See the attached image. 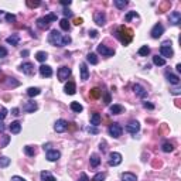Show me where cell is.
<instances>
[{"instance_id":"7c38bea8","label":"cell","mask_w":181,"mask_h":181,"mask_svg":"<svg viewBox=\"0 0 181 181\" xmlns=\"http://www.w3.org/2000/svg\"><path fill=\"white\" fill-rule=\"evenodd\" d=\"M94 21L98 26H105V23H106V14L103 11H96L94 14Z\"/></svg>"},{"instance_id":"5bb4252c","label":"cell","mask_w":181,"mask_h":181,"mask_svg":"<svg viewBox=\"0 0 181 181\" xmlns=\"http://www.w3.org/2000/svg\"><path fill=\"white\" fill-rule=\"evenodd\" d=\"M20 71L26 75H33L34 74V65L31 62H24L20 65Z\"/></svg>"},{"instance_id":"f35d334b","label":"cell","mask_w":181,"mask_h":181,"mask_svg":"<svg viewBox=\"0 0 181 181\" xmlns=\"http://www.w3.org/2000/svg\"><path fill=\"white\" fill-rule=\"evenodd\" d=\"M24 151H26V154L30 156V157H33V156L36 154V149H34L33 146H26V147H24Z\"/></svg>"},{"instance_id":"cb8c5ba5","label":"cell","mask_w":181,"mask_h":181,"mask_svg":"<svg viewBox=\"0 0 181 181\" xmlns=\"http://www.w3.org/2000/svg\"><path fill=\"white\" fill-rule=\"evenodd\" d=\"M6 41H7V44H10V45H17V44L20 43V37H19L17 34H13L10 37H7Z\"/></svg>"},{"instance_id":"e0dca14e","label":"cell","mask_w":181,"mask_h":181,"mask_svg":"<svg viewBox=\"0 0 181 181\" xmlns=\"http://www.w3.org/2000/svg\"><path fill=\"white\" fill-rule=\"evenodd\" d=\"M133 90H134V94L137 95V96H140V98H146V96H147V90L144 89L141 85H139V84L133 85Z\"/></svg>"},{"instance_id":"f5cc1de1","label":"cell","mask_w":181,"mask_h":181,"mask_svg":"<svg viewBox=\"0 0 181 181\" xmlns=\"http://www.w3.org/2000/svg\"><path fill=\"white\" fill-rule=\"evenodd\" d=\"M143 106L146 107V109H154V106H153L151 103H149V102H144V103H143Z\"/></svg>"},{"instance_id":"5b68a950","label":"cell","mask_w":181,"mask_h":181,"mask_svg":"<svg viewBox=\"0 0 181 181\" xmlns=\"http://www.w3.org/2000/svg\"><path fill=\"white\" fill-rule=\"evenodd\" d=\"M122 133H123V129H122V126L119 123H112L109 126V134H111L112 137H115V139L120 137Z\"/></svg>"},{"instance_id":"11a10c76","label":"cell","mask_w":181,"mask_h":181,"mask_svg":"<svg viewBox=\"0 0 181 181\" xmlns=\"http://www.w3.org/2000/svg\"><path fill=\"white\" fill-rule=\"evenodd\" d=\"M109 102H111V95H109V94H105V103L109 105Z\"/></svg>"},{"instance_id":"f6af8a7d","label":"cell","mask_w":181,"mask_h":181,"mask_svg":"<svg viewBox=\"0 0 181 181\" xmlns=\"http://www.w3.org/2000/svg\"><path fill=\"white\" fill-rule=\"evenodd\" d=\"M40 4H41L40 2H30V0L27 2V6H28V7H38Z\"/></svg>"},{"instance_id":"3957f363","label":"cell","mask_w":181,"mask_h":181,"mask_svg":"<svg viewBox=\"0 0 181 181\" xmlns=\"http://www.w3.org/2000/svg\"><path fill=\"white\" fill-rule=\"evenodd\" d=\"M51 21H57V16L55 14H48V16L45 17H40V19H37V26L40 27L41 30H47L48 27H50V23Z\"/></svg>"},{"instance_id":"be15d7a7","label":"cell","mask_w":181,"mask_h":181,"mask_svg":"<svg viewBox=\"0 0 181 181\" xmlns=\"http://www.w3.org/2000/svg\"><path fill=\"white\" fill-rule=\"evenodd\" d=\"M4 130V123L3 122H0V132H3Z\"/></svg>"},{"instance_id":"277c9868","label":"cell","mask_w":181,"mask_h":181,"mask_svg":"<svg viewBox=\"0 0 181 181\" xmlns=\"http://www.w3.org/2000/svg\"><path fill=\"white\" fill-rule=\"evenodd\" d=\"M160 54H161V57H164V58H171L173 57V48H171V43L170 41H164V43L161 44V47H160Z\"/></svg>"},{"instance_id":"7402d4cb","label":"cell","mask_w":181,"mask_h":181,"mask_svg":"<svg viewBox=\"0 0 181 181\" xmlns=\"http://www.w3.org/2000/svg\"><path fill=\"white\" fill-rule=\"evenodd\" d=\"M101 120H102V117H101V115L98 113V112H94V113L90 115V124H92V126H98V124H101Z\"/></svg>"},{"instance_id":"94428289","label":"cell","mask_w":181,"mask_h":181,"mask_svg":"<svg viewBox=\"0 0 181 181\" xmlns=\"http://www.w3.org/2000/svg\"><path fill=\"white\" fill-rule=\"evenodd\" d=\"M75 24H77V26L82 24V19H77V20H75Z\"/></svg>"},{"instance_id":"44dd1931","label":"cell","mask_w":181,"mask_h":181,"mask_svg":"<svg viewBox=\"0 0 181 181\" xmlns=\"http://www.w3.org/2000/svg\"><path fill=\"white\" fill-rule=\"evenodd\" d=\"M9 129H10V132L13 134H19L21 132V123L20 122H11L10 123V126H9Z\"/></svg>"},{"instance_id":"9a60e30c","label":"cell","mask_w":181,"mask_h":181,"mask_svg":"<svg viewBox=\"0 0 181 181\" xmlns=\"http://www.w3.org/2000/svg\"><path fill=\"white\" fill-rule=\"evenodd\" d=\"M40 75L43 78L53 77V68H51L50 65H41V67H40Z\"/></svg>"},{"instance_id":"1f68e13d","label":"cell","mask_w":181,"mask_h":181,"mask_svg":"<svg viewBox=\"0 0 181 181\" xmlns=\"http://www.w3.org/2000/svg\"><path fill=\"white\" fill-rule=\"evenodd\" d=\"M153 62H154V65H158V67L166 65V60L163 57H158V55H154V57H153Z\"/></svg>"},{"instance_id":"ee69618b","label":"cell","mask_w":181,"mask_h":181,"mask_svg":"<svg viewBox=\"0 0 181 181\" xmlns=\"http://www.w3.org/2000/svg\"><path fill=\"white\" fill-rule=\"evenodd\" d=\"M6 116H7V109L6 107H2V109H0V122L3 120Z\"/></svg>"},{"instance_id":"7a4b0ae2","label":"cell","mask_w":181,"mask_h":181,"mask_svg":"<svg viewBox=\"0 0 181 181\" xmlns=\"http://www.w3.org/2000/svg\"><path fill=\"white\" fill-rule=\"evenodd\" d=\"M117 38L122 41L123 45H128L132 41V31L129 28H126L124 26L119 27V30H117Z\"/></svg>"},{"instance_id":"ffe728a7","label":"cell","mask_w":181,"mask_h":181,"mask_svg":"<svg viewBox=\"0 0 181 181\" xmlns=\"http://www.w3.org/2000/svg\"><path fill=\"white\" fill-rule=\"evenodd\" d=\"M64 90H65V94H68V95H74L75 92H77V86H75V82H72V81L67 82V84H65Z\"/></svg>"},{"instance_id":"7dc6e473","label":"cell","mask_w":181,"mask_h":181,"mask_svg":"<svg viewBox=\"0 0 181 181\" xmlns=\"http://www.w3.org/2000/svg\"><path fill=\"white\" fill-rule=\"evenodd\" d=\"M6 20L7 21H16V16H14V14H6Z\"/></svg>"},{"instance_id":"30bf717a","label":"cell","mask_w":181,"mask_h":181,"mask_svg":"<svg viewBox=\"0 0 181 181\" xmlns=\"http://www.w3.org/2000/svg\"><path fill=\"white\" fill-rule=\"evenodd\" d=\"M168 21H170L171 26H178V24L181 23V13L180 11H173V13H170Z\"/></svg>"},{"instance_id":"b9f144b4","label":"cell","mask_w":181,"mask_h":181,"mask_svg":"<svg viewBox=\"0 0 181 181\" xmlns=\"http://www.w3.org/2000/svg\"><path fill=\"white\" fill-rule=\"evenodd\" d=\"M133 17H137V13H136V11H130V13H128V14H126V19H124V20L129 23V21H130Z\"/></svg>"},{"instance_id":"9c48e42d","label":"cell","mask_w":181,"mask_h":181,"mask_svg":"<svg viewBox=\"0 0 181 181\" xmlns=\"http://www.w3.org/2000/svg\"><path fill=\"white\" fill-rule=\"evenodd\" d=\"M163 33H164V27H163V24H160V23L156 24V26L151 28V31H150V34H151V37H153V38L161 37V36H163Z\"/></svg>"},{"instance_id":"74e56055","label":"cell","mask_w":181,"mask_h":181,"mask_svg":"<svg viewBox=\"0 0 181 181\" xmlns=\"http://www.w3.org/2000/svg\"><path fill=\"white\" fill-rule=\"evenodd\" d=\"M115 6L122 10V9H124V7L128 6V2L126 0H115Z\"/></svg>"},{"instance_id":"7bdbcfd3","label":"cell","mask_w":181,"mask_h":181,"mask_svg":"<svg viewBox=\"0 0 181 181\" xmlns=\"http://www.w3.org/2000/svg\"><path fill=\"white\" fill-rule=\"evenodd\" d=\"M105 178V174H102V173H98L96 175H95L94 178H92V181H103Z\"/></svg>"},{"instance_id":"e575fe53","label":"cell","mask_w":181,"mask_h":181,"mask_svg":"<svg viewBox=\"0 0 181 181\" xmlns=\"http://www.w3.org/2000/svg\"><path fill=\"white\" fill-rule=\"evenodd\" d=\"M60 27L64 31H68V30H69V27H71L69 26V21H68L67 19H62V20H60Z\"/></svg>"},{"instance_id":"836d02e7","label":"cell","mask_w":181,"mask_h":181,"mask_svg":"<svg viewBox=\"0 0 181 181\" xmlns=\"http://www.w3.org/2000/svg\"><path fill=\"white\" fill-rule=\"evenodd\" d=\"M36 58H37V61H40V62H44V61L48 58L47 53H44V51H38L37 54H36Z\"/></svg>"},{"instance_id":"f546056e","label":"cell","mask_w":181,"mask_h":181,"mask_svg":"<svg viewBox=\"0 0 181 181\" xmlns=\"http://www.w3.org/2000/svg\"><path fill=\"white\" fill-rule=\"evenodd\" d=\"M122 112H123V106H120V105H112L111 106V113L120 115Z\"/></svg>"},{"instance_id":"2e32d148","label":"cell","mask_w":181,"mask_h":181,"mask_svg":"<svg viewBox=\"0 0 181 181\" xmlns=\"http://www.w3.org/2000/svg\"><path fill=\"white\" fill-rule=\"evenodd\" d=\"M37 107H38V106H37V103H36V102L30 101V102H26V103H24L23 111L27 112V113H33V112L37 111Z\"/></svg>"},{"instance_id":"d590c367","label":"cell","mask_w":181,"mask_h":181,"mask_svg":"<svg viewBox=\"0 0 181 181\" xmlns=\"http://www.w3.org/2000/svg\"><path fill=\"white\" fill-rule=\"evenodd\" d=\"M149 54H150V48H149L147 45L140 47V50H139V55H141V57H147Z\"/></svg>"},{"instance_id":"816d5d0a","label":"cell","mask_w":181,"mask_h":181,"mask_svg":"<svg viewBox=\"0 0 181 181\" xmlns=\"http://www.w3.org/2000/svg\"><path fill=\"white\" fill-rule=\"evenodd\" d=\"M89 36H90L92 38H96V37H98V31H96V30H90V31H89Z\"/></svg>"},{"instance_id":"60d3db41","label":"cell","mask_w":181,"mask_h":181,"mask_svg":"<svg viewBox=\"0 0 181 181\" xmlns=\"http://www.w3.org/2000/svg\"><path fill=\"white\" fill-rule=\"evenodd\" d=\"M102 95V92L99 89H98V88H95V89H92V92H90V96L92 98H95V99H96V98H99Z\"/></svg>"},{"instance_id":"4316f807","label":"cell","mask_w":181,"mask_h":181,"mask_svg":"<svg viewBox=\"0 0 181 181\" xmlns=\"http://www.w3.org/2000/svg\"><path fill=\"white\" fill-rule=\"evenodd\" d=\"M161 150L164 151V153H171V151L174 150V146L171 143H168V141H164V143L161 144Z\"/></svg>"},{"instance_id":"d6a6232c","label":"cell","mask_w":181,"mask_h":181,"mask_svg":"<svg viewBox=\"0 0 181 181\" xmlns=\"http://www.w3.org/2000/svg\"><path fill=\"white\" fill-rule=\"evenodd\" d=\"M41 178H43V181H55V177L51 175L48 171H43L41 173Z\"/></svg>"},{"instance_id":"e7e4bbea","label":"cell","mask_w":181,"mask_h":181,"mask_svg":"<svg viewBox=\"0 0 181 181\" xmlns=\"http://www.w3.org/2000/svg\"><path fill=\"white\" fill-rule=\"evenodd\" d=\"M175 68H177V72H181V65H180V64H178Z\"/></svg>"},{"instance_id":"f1b7e54d","label":"cell","mask_w":181,"mask_h":181,"mask_svg":"<svg viewBox=\"0 0 181 181\" xmlns=\"http://www.w3.org/2000/svg\"><path fill=\"white\" fill-rule=\"evenodd\" d=\"M122 181H136V175L133 173H123L122 174Z\"/></svg>"},{"instance_id":"91938a15","label":"cell","mask_w":181,"mask_h":181,"mask_svg":"<svg viewBox=\"0 0 181 181\" xmlns=\"http://www.w3.org/2000/svg\"><path fill=\"white\" fill-rule=\"evenodd\" d=\"M171 94L173 95H180V89H173L171 90Z\"/></svg>"},{"instance_id":"8992f818","label":"cell","mask_w":181,"mask_h":181,"mask_svg":"<svg viewBox=\"0 0 181 181\" xmlns=\"http://www.w3.org/2000/svg\"><path fill=\"white\" fill-rule=\"evenodd\" d=\"M120 163H122V154L120 153H116V151L111 153V156H109V166L116 167V166H119Z\"/></svg>"},{"instance_id":"52a82bcc","label":"cell","mask_w":181,"mask_h":181,"mask_svg":"<svg viewBox=\"0 0 181 181\" xmlns=\"http://www.w3.org/2000/svg\"><path fill=\"white\" fill-rule=\"evenodd\" d=\"M140 130V123L137 120H130L126 124V132H129L130 134H136Z\"/></svg>"},{"instance_id":"ac0fdd59","label":"cell","mask_w":181,"mask_h":181,"mask_svg":"<svg viewBox=\"0 0 181 181\" xmlns=\"http://www.w3.org/2000/svg\"><path fill=\"white\" fill-rule=\"evenodd\" d=\"M79 69H81V79H82V81H88V78H89V69H88L86 64H85V62H82V64L79 65Z\"/></svg>"},{"instance_id":"d4e9b609","label":"cell","mask_w":181,"mask_h":181,"mask_svg":"<svg viewBox=\"0 0 181 181\" xmlns=\"http://www.w3.org/2000/svg\"><path fill=\"white\" fill-rule=\"evenodd\" d=\"M101 164V157L98 154H92L90 156V167H98V166Z\"/></svg>"},{"instance_id":"681fc988","label":"cell","mask_w":181,"mask_h":181,"mask_svg":"<svg viewBox=\"0 0 181 181\" xmlns=\"http://www.w3.org/2000/svg\"><path fill=\"white\" fill-rule=\"evenodd\" d=\"M62 14H64L65 17H71L72 16V11L68 10V9H64V10H62Z\"/></svg>"},{"instance_id":"83f0119b","label":"cell","mask_w":181,"mask_h":181,"mask_svg":"<svg viewBox=\"0 0 181 181\" xmlns=\"http://www.w3.org/2000/svg\"><path fill=\"white\" fill-rule=\"evenodd\" d=\"M86 61L89 62V64H92V65H96V64H98V57H96V54L89 53V54L86 55Z\"/></svg>"},{"instance_id":"ba28073f","label":"cell","mask_w":181,"mask_h":181,"mask_svg":"<svg viewBox=\"0 0 181 181\" xmlns=\"http://www.w3.org/2000/svg\"><path fill=\"white\" fill-rule=\"evenodd\" d=\"M57 75H58V79H60L61 82H64V81H67L68 77L71 75V69L68 67H61L60 69H58Z\"/></svg>"},{"instance_id":"8d00e7d4","label":"cell","mask_w":181,"mask_h":181,"mask_svg":"<svg viewBox=\"0 0 181 181\" xmlns=\"http://www.w3.org/2000/svg\"><path fill=\"white\" fill-rule=\"evenodd\" d=\"M9 164H10V158H9V157H6V156H3V157H0V167H2V168H4V167H7Z\"/></svg>"},{"instance_id":"680465c9","label":"cell","mask_w":181,"mask_h":181,"mask_svg":"<svg viewBox=\"0 0 181 181\" xmlns=\"http://www.w3.org/2000/svg\"><path fill=\"white\" fill-rule=\"evenodd\" d=\"M11 113H13L14 116H19V115H20V111H19V109H17V107H14L13 111H11Z\"/></svg>"},{"instance_id":"6125c7cd","label":"cell","mask_w":181,"mask_h":181,"mask_svg":"<svg viewBox=\"0 0 181 181\" xmlns=\"http://www.w3.org/2000/svg\"><path fill=\"white\" fill-rule=\"evenodd\" d=\"M23 55H24V57H27V55H28V51H27V50L21 51V57H23Z\"/></svg>"},{"instance_id":"f907efd6","label":"cell","mask_w":181,"mask_h":181,"mask_svg":"<svg viewBox=\"0 0 181 181\" xmlns=\"http://www.w3.org/2000/svg\"><path fill=\"white\" fill-rule=\"evenodd\" d=\"M78 181H89V178H88V175L85 174V173H82V174H81V178Z\"/></svg>"},{"instance_id":"9f6ffc18","label":"cell","mask_w":181,"mask_h":181,"mask_svg":"<svg viewBox=\"0 0 181 181\" xmlns=\"http://www.w3.org/2000/svg\"><path fill=\"white\" fill-rule=\"evenodd\" d=\"M86 130L89 132V133H94V134H95V133H98V129H96V128H88Z\"/></svg>"},{"instance_id":"03108f58","label":"cell","mask_w":181,"mask_h":181,"mask_svg":"<svg viewBox=\"0 0 181 181\" xmlns=\"http://www.w3.org/2000/svg\"><path fill=\"white\" fill-rule=\"evenodd\" d=\"M0 14H3V10H0Z\"/></svg>"},{"instance_id":"484cf974","label":"cell","mask_w":181,"mask_h":181,"mask_svg":"<svg viewBox=\"0 0 181 181\" xmlns=\"http://www.w3.org/2000/svg\"><path fill=\"white\" fill-rule=\"evenodd\" d=\"M41 94V90H40V88H28L27 89V95L30 98H34V96H38V95Z\"/></svg>"},{"instance_id":"ab89813d","label":"cell","mask_w":181,"mask_h":181,"mask_svg":"<svg viewBox=\"0 0 181 181\" xmlns=\"http://www.w3.org/2000/svg\"><path fill=\"white\" fill-rule=\"evenodd\" d=\"M7 85H9V86H19V84H20V82H19V81H16L14 79V78H7Z\"/></svg>"},{"instance_id":"4fadbf2b","label":"cell","mask_w":181,"mask_h":181,"mask_svg":"<svg viewBox=\"0 0 181 181\" xmlns=\"http://www.w3.org/2000/svg\"><path fill=\"white\" fill-rule=\"evenodd\" d=\"M98 53L102 54L103 57H112L115 54V51L112 50V48H107L106 45H103V44H99L98 45Z\"/></svg>"},{"instance_id":"bcb514c9","label":"cell","mask_w":181,"mask_h":181,"mask_svg":"<svg viewBox=\"0 0 181 181\" xmlns=\"http://www.w3.org/2000/svg\"><path fill=\"white\" fill-rule=\"evenodd\" d=\"M7 57V50L4 47H0V58Z\"/></svg>"},{"instance_id":"db71d44e","label":"cell","mask_w":181,"mask_h":181,"mask_svg":"<svg viewBox=\"0 0 181 181\" xmlns=\"http://www.w3.org/2000/svg\"><path fill=\"white\" fill-rule=\"evenodd\" d=\"M11 181H26L23 177H19V175H14V177H11Z\"/></svg>"},{"instance_id":"d6986e66","label":"cell","mask_w":181,"mask_h":181,"mask_svg":"<svg viewBox=\"0 0 181 181\" xmlns=\"http://www.w3.org/2000/svg\"><path fill=\"white\" fill-rule=\"evenodd\" d=\"M61 157V153L58 150H48L47 151V160L48 161H57Z\"/></svg>"},{"instance_id":"6f0895ef","label":"cell","mask_w":181,"mask_h":181,"mask_svg":"<svg viewBox=\"0 0 181 181\" xmlns=\"http://www.w3.org/2000/svg\"><path fill=\"white\" fill-rule=\"evenodd\" d=\"M61 4H62V6H69L71 0H61Z\"/></svg>"},{"instance_id":"6da1fadb","label":"cell","mask_w":181,"mask_h":181,"mask_svg":"<svg viewBox=\"0 0 181 181\" xmlns=\"http://www.w3.org/2000/svg\"><path fill=\"white\" fill-rule=\"evenodd\" d=\"M48 43L51 45H55V47H65L68 44L71 43V37L69 36H64V34H61L60 31L57 30H53L51 34L48 36Z\"/></svg>"},{"instance_id":"c3c4849f","label":"cell","mask_w":181,"mask_h":181,"mask_svg":"<svg viewBox=\"0 0 181 181\" xmlns=\"http://www.w3.org/2000/svg\"><path fill=\"white\" fill-rule=\"evenodd\" d=\"M9 141H10V137H9V136H4V139H3V144H2V147H6L7 144H9Z\"/></svg>"},{"instance_id":"4dcf8cb0","label":"cell","mask_w":181,"mask_h":181,"mask_svg":"<svg viewBox=\"0 0 181 181\" xmlns=\"http://www.w3.org/2000/svg\"><path fill=\"white\" fill-rule=\"evenodd\" d=\"M71 109L75 112V113H79V112H82V105L79 103V102H71Z\"/></svg>"},{"instance_id":"603a6c76","label":"cell","mask_w":181,"mask_h":181,"mask_svg":"<svg viewBox=\"0 0 181 181\" xmlns=\"http://www.w3.org/2000/svg\"><path fill=\"white\" fill-rule=\"evenodd\" d=\"M166 77H167V79H168V82L170 84H173V85H178L180 84V77L178 75H174V74H166Z\"/></svg>"},{"instance_id":"8fae6325","label":"cell","mask_w":181,"mask_h":181,"mask_svg":"<svg viewBox=\"0 0 181 181\" xmlns=\"http://www.w3.org/2000/svg\"><path fill=\"white\" fill-rule=\"evenodd\" d=\"M54 129H55V132H57V133H64V132L68 129V123L64 120V119H60V120L55 122Z\"/></svg>"}]
</instances>
